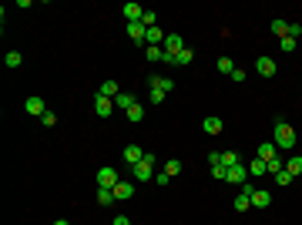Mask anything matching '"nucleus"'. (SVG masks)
<instances>
[{"label":"nucleus","instance_id":"obj_1","mask_svg":"<svg viewBox=\"0 0 302 225\" xmlns=\"http://www.w3.org/2000/svg\"><path fill=\"white\" fill-rule=\"evenodd\" d=\"M275 148H296V128L289 121H275Z\"/></svg>","mask_w":302,"mask_h":225},{"label":"nucleus","instance_id":"obj_2","mask_svg":"<svg viewBox=\"0 0 302 225\" xmlns=\"http://www.w3.org/2000/svg\"><path fill=\"white\" fill-rule=\"evenodd\" d=\"M225 182L228 185H245L248 182V165H232V168H225Z\"/></svg>","mask_w":302,"mask_h":225},{"label":"nucleus","instance_id":"obj_3","mask_svg":"<svg viewBox=\"0 0 302 225\" xmlns=\"http://www.w3.org/2000/svg\"><path fill=\"white\" fill-rule=\"evenodd\" d=\"M252 195H255V188L245 182V185H242V192L235 195V202H232V205H235V212H248V205H252Z\"/></svg>","mask_w":302,"mask_h":225},{"label":"nucleus","instance_id":"obj_4","mask_svg":"<svg viewBox=\"0 0 302 225\" xmlns=\"http://www.w3.org/2000/svg\"><path fill=\"white\" fill-rule=\"evenodd\" d=\"M121 182V175L114 168H97V188H114Z\"/></svg>","mask_w":302,"mask_h":225},{"label":"nucleus","instance_id":"obj_5","mask_svg":"<svg viewBox=\"0 0 302 225\" xmlns=\"http://www.w3.org/2000/svg\"><path fill=\"white\" fill-rule=\"evenodd\" d=\"M24 111L34 114V118H44V111H47V104H44V97H37V94H30L27 101H24Z\"/></svg>","mask_w":302,"mask_h":225},{"label":"nucleus","instance_id":"obj_6","mask_svg":"<svg viewBox=\"0 0 302 225\" xmlns=\"http://www.w3.org/2000/svg\"><path fill=\"white\" fill-rule=\"evenodd\" d=\"M131 175H134V182H141V185H145V182H151V178H154V165H148V161H138V165L131 168Z\"/></svg>","mask_w":302,"mask_h":225},{"label":"nucleus","instance_id":"obj_7","mask_svg":"<svg viewBox=\"0 0 302 225\" xmlns=\"http://www.w3.org/2000/svg\"><path fill=\"white\" fill-rule=\"evenodd\" d=\"M128 37H131L138 47H141V44H148V27H145L141 20H138V24H128Z\"/></svg>","mask_w":302,"mask_h":225},{"label":"nucleus","instance_id":"obj_8","mask_svg":"<svg viewBox=\"0 0 302 225\" xmlns=\"http://www.w3.org/2000/svg\"><path fill=\"white\" fill-rule=\"evenodd\" d=\"M151 91H161V94H168V91H175V81L171 77H161V74H151Z\"/></svg>","mask_w":302,"mask_h":225},{"label":"nucleus","instance_id":"obj_9","mask_svg":"<svg viewBox=\"0 0 302 225\" xmlns=\"http://www.w3.org/2000/svg\"><path fill=\"white\" fill-rule=\"evenodd\" d=\"M255 71H259L262 77H275V61H272L269 54H262L259 61H255Z\"/></svg>","mask_w":302,"mask_h":225},{"label":"nucleus","instance_id":"obj_10","mask_svg":"<svg viewBox=\"0 0 302 225\" xmlns=\"http://www.w3.org/2000/svg\"><path fill=\"white\" fill-rule=\"evenodd\" d=\"M121 14H124V20H128V24H138V20L145 17L141 3H124V7H121Z\"/></svg>","mask_w":302,"mask_h":225},{"label":"nucleus","instance_id":"obj_11","mask_svg":"<svg viewBox=\"0 0 302 225\" xmlns=\"http://www.w3.org/2000/svg\"><path fill=\"white\" fill-rule=\"evenodd\" d=\"M131 195H134V182H124V178H121V182L114 185V198H118V202H124V198H131Z\"/></svg>","mask_w":302,"mask_h":225},{"label":"nucleus","instance_id":"obj_12","mask_svg":"<svg viewBox=\"0 0 302 225\" xmlns=\"http://www.w3.org/2000/svg\"><path fill=\"white\" fill-rule=\"evenodd\" d=\"M124 161H128V165H138V161H145V151H141V145H128V148H124Z\"/></svg>","mask_w":302,"mask_h":225},{"label":"nucleus","instance_id":"obj_13","mask_svg":"<svg viewBox=\"0 0 302 225\" xmlns=\"http://www.w3.org/2000/svg\"><path fill=\"white\" fill-rule=\"evenodd\" d=\"M94 111L101 114V118H108V114L114 111V101H111V97H101V94H94Z\"/></svg>","mask_w":302,"mask_h":225},{"label":"nucleus","instance_id":"obj_14","mask_svg":"<svg viewBox=\"0 0 302 225\" xmlns=\"http://www.w3.org/2000/svg\"><path fill=\"white\" fill-rule=\"evenodd\" d=\"M134 104H138V97H134V94H128V91H121L118 97H114V108H121V111H131Z\"/></svg>","mask_w":302,"mask_h":225},{"label":"nucleus","instance_id":"obj_15","mask_svg":"<svg viewBox=\"0 0 302 225\" xmlns=\"http://www.w3.org/2000/svg\"><path fill=\"white\" fill-rule=\"evenodd\" d=\"M252 205H255V208H269V205H272V192L255 188V195H252Z\"/></svg>","mask_w":302,"mask_h":225},{"label":"nucleus","instance_id":"obj_16","mask_svg":"<svg viewBox=\"0 0 302 225\" xmlns=\"http://www.w3.org/2000/svg\"><path fill=\"white\" fill-rule=\"evenodd\" d=\"M255 158L272 161V158H275V141H265V145H259V148H255Z\"/></svg>","mask_w":302,"mask_h":225},{"label":"nucleus","instance_id":"obj_17","mask_svg":"<svg viewBox=\"0 0 302 225\" xmlns=\"http://www.w3.org/2000/svg\"><path fill=\"white\" fill-rule=\"evenodd\" d=\"M97 94H101V97H118V94H121V88H118V84H114V81H104V84H101V88H97Z\"/></svg>","mask_w":302,"mask_h":225},{"label":"nucleus","instance_id":"obj_18","mask_svg":"<svg viewBox=\"0 0 302 225\" xmlns=\"http://www.w3.org/2000/svg\"><path fill=\"white\" fill-rule=\"evenodd\" d=\"M202 128H205V134H222V118H205Z\"/></svg>","mask_w":302,"mask_h":225},{"label":"nucleus","instance_id":"obj_19","mask_svg":"<svg viewBox=\"0 0 302 225\" xmlns=\"http://www.w3.org/2000/svg\"><path fill=\"white\" fill-rule=\"evenodd\" d=\"M285 171H289L292 178H296V175H302V155H292V158L285 161Z\"/></svg>","mask_w":302,"mask_h":225},{"label":"nucleus","instance_id":"obj_20","mask_svg":"<svg viewBox=\"0 0 302 225\" xmlns=\"http://www.w3.org/2000/svg\"><path fill=\"white\" fill-rule=\"evenodd\" d=\"M232 165H242V155L239 151H222V168H232Z\"/></svg>","mask_w":302,"mask_h":225},{"label":"nucleus","instance_id":"obj_21","mask_svg":"<svg viewBox=\"0 0 302 225\" xmlns=\"http://www.w3.org/2000/svg\"><path fill=\"white\" fill-rule=\"evenodd\" d=\"M114 188H97V205H114Z\"/></svg>","mask_w":302,"mask_h":225},{"label":"nucleus","instance_id":"obj_22","mask_svg":"<svg viewBox=\"0 0 302 225\" xmlns=\"http://www.w3.org/2000/svg\"><path fill=\"white\" fill-rule=\"evenodd\" d=\"M215 67H218V74H225V77H232V71H235L232 57H218V61H215Z\"/></svg>","mask_w":302,"mask_h":225},{"label":"nucleus","instance_id":"obj_23","mask_svg":"<svg viewBox=\"0 0 302 225\" xmlns=\"http://www.w3.org/2000/svg\"><path fill=\"white\" fill-rule=\"evenodd\" d=\"M272 34H275V37H289V24H285L282 17H275L272 20Z\"/></svg>","mask_w":302,"mask_h":225},{"label":"nucleus","instance_id":"obj_24","mask_svg":"<svg viewBox=\"0 0 302 225\" xmlns=\"http://www.w3.org/2000/svg\"><path fill=\"white\" fill-rule=\"evenodd\" d=\"M285 168V161L282 158H279V155H275V158H272V161H265V171H269V175H279V171Z\"/></svg>","mask_w":302,"mask_h":225},{"label":"nucleus","instance_id":"obj_25","mask_svg":"<svg viewBox=\"0 0 302 225\" xmlns=\"http://www.w3.org/2000/svg\"><path fill=\"white\" fill-rule=\"evenodd\" d=\"M248 175H269L262 158H252V161H248Z\"/></svg>","mask_w":302,"mask_h":225},{"label":"nucleus","instance_id":"obj_26","mask_svg":"<svg viewBox=\"0 0 302 225\" xmlns=\"http://www.w3.org/2000/svg\"><path fill=\"white\" fill-rule=\"evenodd\" d=\"M20 61H24L20 51H7V57H3V64H7V67H20Z\"/></svg>","mask_w":302,"mask_h":225},{"label":"nucleus","instance_id":"obj_27","mask_svg":"<svg viewBox=\"0 0 302 225\" xmlns=\"http://www.w3.org/2000/svg\"><path fill=\"white\" fill-rule=\"evenodd\" d=\"M191 61H195V51H191V47H185L181 54L175 57V64H178V67H181V64H191Z\"/></svg>","mask_w":302,"mask_h":225},{"label":"nucleus","instance_id":"obj_28","mask_svg":"<svg viewBox=\"0 0 302 225\" xmlns=\"http://www.w3.org/2000/svg\"><path fill=\"white\" fill-rule=\"evenodd\" d=\"M141 118H145V108H141V104H134L131 111H128V121H134V125H138Z\"/></svg>","mask_w":302,"mask_h":225},{"label":"nucleus","instance_id":"obj_29","mask_svg":"<svg viewBox=\"0 0 302 225\" xmlns=\"http://www.w3.org/2000/svg\"><path fill=\"white\" fill-rule=\"evenodd\" d=\"M165 171H168L171 178H175V175H181V161H178V158H171L168 165H165Z\"/></svg>","mask_w":302,"mask_h":225},{"label":"nucleus","instance_id":"obj_30","mask_svg":"<svg viewBox=\"0 0 302 225\" xmlns=\"http://www.w3.org/2000/svg\"><path fill=\"white\" fill-rule=\"evenodd\" d=\"M275 185H282V188H285V185H292V175H289V171L282 168L279 175H275Z\"/></svg>","mask_w":302,"mask_h":225},{"label":"nucleus","instance_id":"obj_31","mask_svg":"<svg viewBox=\"0 0 302 225\" xmlns=\"http://www.w3.org/2000/svg\"><path fill=\"white\" fill-rule=\"evenodd\" d=\"M145 54H148V61H165V51H161V47H148Z\"/></svg>","mask_w":302,"mask_h":225},{"label":"nucleus","instance_id":"obj_32","mask_svg":"<svg viewBox=\"0 0 302 225\" xmlns=\"http://www.w3.org/2000/svg\"><path fill=\"white\" fill-rule=\"evenodd\" d=\"M141 24H145V27H158V17H154V14H151V10H145V17H141Z\"/></svg>","mask_w":302,"mask_h":225},{"label":"nucleus","instance_id":"obj_33","mask_svg":"<svg viewBox=\"0 0 302 225\" xmlns=\"http://www.w3.org/2000/svg\"><path fill=\"white\" fill-rule=\"evenodd\" d=\"M40 125H47V128H51V125H57V114H54V111H44V118H40Z\"/></svg>","mask_w":302,"mask_h":225},{"label":"nucleus","instance_id":"obj_34","mask_svg":"<svg viewBox=\"0 0 302 225\" xmlns=\"http://www.w3.org/2000/svg\"><path fill=\"white\" fill-rule=\"evenodd\" d=\"M279 44H282V51H285V54H292V51H296V40H292V37H282Z\"/></svg>","mask_w":302,"mask_h":225},{"label":"nucleus","instance_id":"obj_35","mask_svg":"<svg viewBox=\"0 0 302 225\" xmlns=\"http://www.w3.org/2000/svg\"><path fill=\"white\" fill-rule=\"evenodd\" d=\"M211 178H215V182H225V168H222V165H215V168H211Z\"/></svg>","mask_w":302,"mask_h":225},{"label":"nucleus","instance_id":"obj_36","mask_svg":"<svg viewBox=\"0 0 302 225\" xmlns=\"http://www.w3.org/2000/svg\"><path fill=\"white\" fill-rule=\"evenodd\" d=\"M208 165H211V168L222 165V151H211V155H208Z\"/></svg>","mask_w":302,"mask_h":225},{"label":"nucleus","instance_id":"obj_37","mask_svg":"<svg viewBox=\"0 0 302 225\" xmlns=\"http://www.w3.org/2000/svg\"><path fill=\"white\" fill-rule=\"evenodd\" d=\"M299 34H302V24H289V37L296 40V37H299Z\"/></svg>","mask_w":302,"mask_h":225},{"label":"nucleus","instance_id":"obj_38","mask_svg":"<svg viewBox=\"0 0 302 225\" xmlns=\"http://www.w3.org/2000/svg\"><path fill=\"white\" fill-rule=\"evenodd\" d=\"M232 81H235V84H242V81H245V71H242V67H235V71H232Z\"/></svg>","mask_w":302,"mask_h":225},{"label":"nucleus","instance_id":"obj_39","mask_svg":"<svg viewBox=\"0 0 302 225\" xmlns=\"http://www.w3.org/2000/svg\"><path fill=\"white\" fill-rule=\"evenodd\" d=\"M148 101H151V104H161V101H165V94H161V91H151Z\"/></svg>","mask_w":302,"mask_h":225},{"label":"nucleus","instance_id":"obj_40","mask_svg":"<svg viewBox=\"0 0 302 225\" xmlns=\"http://www.w3.org/2000/svg\"><path fill=\"white\" fill-rule=\"evenodd\" d=\"M168 178H171L168 171H158V175H154V182H158V185H168Z\"/></svg>","mask_w":302,"mask_h":225},{"label":"nucleus","instance_id":"obj_41","mask_svg":"<svg viewBox=\"0 0 302 225\" xmlns=\"http://www.w3.org/2000/svg\"><path fill=\"white\" fill-rule=\"evenodd\" d=\"M114 225H131V219H128V215H118V219H114Z\"/></svg>","mask_w":302,"mask_h":225},{"label":"nucleus","instance_id":"obj_42","mask_svg":"<svg viewBox=\"0 0 302 225\" xmlns=\"http://www.w3.org/2000/svg\"><path fill=\"white\" fill-rule=\"evenodd\" d=\"M54 225H71V222H67V219H57V222Z\"/></svg>","mask_w":302,"mask_h":225}]
</instances>
